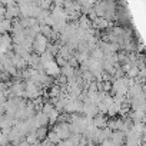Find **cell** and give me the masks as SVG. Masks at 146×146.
Segmentation results:
<instances>
[{
    "label": "cell",
    "mask_w": 146,
    "mask_h": 146,
    "mask_svg": "<svg viewBox=\"0 0 146 146\" xmlns=\"http://www.w3.org/2000/svg\"><path fill=\"white\" fill-rule=\"evenodd\" d=\"M46 75L50 76V78H53V79H57L62 75V67L56 63V60L52 62V63H49L46 66Z\"/></svg>",
    "instance_id": "7a4b0ae2"
},
{
    "label": "cell",
    "mask_w": 146,
    "mask_h": 146,
    "mask_svg": "<svg viewBox=\"0 0 146 146\" xmlns=\"http://www.w3.org/2000/svg\"><path fill=\"white\" fill-rule=\"evenodd\" d=\"M43 36H46L49 40H50V37H52V35H53V29L50 27V26H47V25H43L42 26V32H40Z\"/></svg>",
    "instance_id": "9c48e42d"
},
{
    "label": "cell",
    "mask_w": 146,
    "mask_h": 146,
    "mask_svg": "<svg viewBox=\"0 0 146 146\" xmlns=\"http://www.w3.org/2000/svg\"><path fill=\"white\" fill-rule=\"evenodd\" d=\"M12 32H13V20H9V19L0 20V33L6 35V33H12Z\"/></svg>",
    "instance_id": "277c9868"
},
{
    "label": "cell",
    "mask_w": 146,
    "mask_h": 146,
    "mask_svg": "<svg viewBox=\"0 0 146 146\" xmlns=\"http://www.w3.org/2000/svg\"><path fill=\"white\" fill-rule=\"evenodd\" d=\"M52 130H54L59 136H60V139L62 140H67L70 136H72V132H70V123H56L53 127H52Z\"/></svg>",
    "instance_id": "6da1fadb"
},
{
    "label": "cell",
    "mask_w": 146,
    "mask_h": 146,
    "mask_svg": "<svg viewBox=\"0 0 146 146\" xmlns=\"http://www.w3.org/2000/svg\"><path fill=\"white\" fill-rule=\"evenodd\" d=\"M47 139H49V142H52V143H54V145H59L60 142H62V139H60V136L54 132V130H49V135H47Z\"/></svg>",
    "instance_id": "ba28073f"
},
{
    "label": "cell",
    "mask_w": 146,
    "mask_h": 146,
    "mask_svg": "<svg viewBox=\"0 0 146 146\" xmlns=\"http://www.w3.org/2000/svg\"><path fill=\"white\" fill-rule=\"evenodd\" d=\"M49 123H50V119H49V116L46 113H43V112H37L36 113V116H35V126H36V129L47 127Z\"/></svg>",
    "instance_id": "3957f363"
},
{
    "label": "cell",
    "mask_w": 146,
    "mask_h": 146,
    "mask_svg": "<svg viewBox=\"0 0 146 146\" xmlns=\"http://www.w3.org/2000/svg\"><path fill=\"white\" fill-rule=\"evenodd\" d=\"M56 63H57V64H59L60 67H64L66 64H69V62H67L66 59H63L62 56H59V54L56 56Z\"/></svg>",
    "instance_id": "30bf717a"
},
{
    "label": "cell",
    "mask_w": 146,
    "mask_h": 146,
    "mask_svg": "<svg viewBox=\"0 0 146 146\" xmlns=\"http://www.w3.org/2000/svg\"><path fill=\"white\" fill-rule=\"evenodd\" d=\"M62 75L66 76L67 79H70V78H73V76H76V69L72 67L70 64H66L64 67H62Z\"/></svg>",
    "instance_id": "8992f818"
},
{
    "label": "cell",
    "mask_w": 146,
    "mask_h": 146,
    "mask_svg": "<svg viewBox=\"0 0 146 146\" xmlns=\"http://www.w3.org/2000/svg\"><path fill=\"white\" fill-rule=\"evenodd\" d=\"M108 117L105 116V115H98L96 117H93V125L98 127V129H105V127H108Z\"/></svg>",
    "instance_id": "5b68a950"
},
{
    "label": "cell",
    "mask_w": 146,
    "mask_h": 146,
    "mask_svg": "<svg viewBox=\"0 0 146 146\" xmlns=\"http://www.w3.org/2000/svg\"><path fill=\"white\" fill-rule=\"evenodd\" d=\"M57 146H67V143H66V140H62V142H60Z\"/></svg>",
    "instance_id": "8fae6325"
},
{
    "label": "cell",
    "mask_w": 146,
    "mask_h": 146,
    "mask_svg": "<svg viewBox=\"0 0 146 146\" xmlns=\"http://www.w3.org/2000/svg\"><path fill=\"white\" fill-rule=\"evenodd\" d=\"M36 135H37V139H39L40 142H43V140L47 139L49 130H47V127H39V129L36 130Z\"/></svg>",
    "instance_id": "52a82bcc"
}]
</instances>
